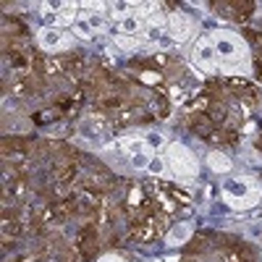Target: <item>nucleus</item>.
<instances>
[{"label":"nucleus","instance_id":"obj_17","mask_svg":"<svg viewBox=\"0 0 262 262\" xmlns=\"http://www.w3.org/2000/svg\"><path fill=\"white\" fill-rule=\"evenodd\" d=\"M142 79H144V81H147V84H152V81H158V76H155V74H144V76H142Z\"/></svg>","mask_w":262,"mask_h":262},{"label":"nucleus","instance_id":"obj_12","mask_svg":"<svg viewBox=\"0 0 262 262\" xmlns=\"http://www.w3.org/2000/svg\"><path fill=\"white\" fill-rule=\"evenodd\" d=\"M137 45H139V39L137 37H126V34H116V48H121V50H137Z\"/></svg>","mask_w":262,"mask_h":262},{"label":"nucleus","instance_id":"obj_3","mask_svg":"<svg viewBox=\"0 0 262 262\" xmlns=\"http://www.w3.org/2000/svg\"><path fill=\"white\" fill-rule=\"evenodd\" d=\"M163 158H165V163H168V170H170L179 181L191 184L196 176H200V160L194 158V152H191L186 144H181V142L168 144Z\"/></svg>","mask_w":262,"mask_h":262},{"label":"nucleus","instance_id":"obj_5","mask_svg":"<svg viewBox=\"0 0 262 262\" xmlns=\"http://www.w3.org/2000/svg\"><path fill=\"white\" fill-rule=\"evenodd\" d=\"M191 58H194V63L200 66L202 71H207V74H215L217 71V55H215V48H212V42H210L207 34L194 42Z\"/></svg>","mask_w":262,"mask_h":262},{"label":"nucleus","instance_id":"obj_13","mask_svg":"<svg viewBox=\"0 0 262 262\" xmlns=\"http://www.w3.org/2000/svg\"><path fill=\"white\" fill-rule=\"evenodd\" d=\"M84 18H86V24L92 27V32H105V27H107V21H105L102 13H90V16H84Z\"/></svg>","mask_w":262,"mask_h":262},{"label":"nucleus","instance_id":"obj_2","mask_svg":"<svg viewBox=\"0 0 262 262\" xmlns=\"http://www.w3.org/2000/svg\"><path fill=\"white\" fill-rule=\"evenodd\" d=\"M221 196L231 210H252L262 200V189L252 179H231L221 186Z\"/></svg>","mask_w":262,"mask_h":262},{"label":"nucleus","instance_id":"obj_6","mask_svg":"<svg viewBox=\"0 0 262 262\" xmlns=\"http://www.w3.org/2000/svg\"><path fill=\"white\" fill-rule=\"evenodd\" d=\"M37 39H39V45L45 48V50H50V53H58V50H69V48L74 45V42H71V37L66 34L63 29H53V27L39 29Z\"/></svg>","mask_w":262,"mask_h":262},{"label":"nucleus","instance_id":"obj_10","mask_svg":"<svg viewBox=\"0 0 262 262\" xmlns=\"http://www.w3.org/2000/svg\"><path fill=\"white\" fill-rule=\"evenodd\" d=\"M121 147H123V152H126L128 158L139 155V152H152V149L147 147L144 137H121ZM152 155H155V152H152Z\"/></svg>","mask_w":262,"mask_h":262},{"label":"nucleus","instance_id":"obj_7","mask_svg":"<svg viewBox=\"0 0 262 262\" xmlns=\"http://www.w3.org/2000/svg\"><path fill=\"white\" fill-rule=\"evenodd\" d=\"M191 233H194L191 223H179V226H173V228L168 231L165 244H168V247H184L189 238H191Z\"/></svg>","mask_w":262,"mask_h":262},{"label":"nucleus","instance_id":"obj_11","mask_svg":"<svg viewBox=\"0 0 262 262\" xmlns=\"http://www.w3.org/2000/svg\"><path fill=\"white\" fill-rule=\"evenodd\" d=\"M147 173H152V176H165V173H168V163H165V158L152 155V160H149V165H147Z\"/></svg>","mask_w":262,"mask_h":262},{"label":"nucleus","instance_id":"obj_8","mask_svg":"<svg viewBox=\"0 0 262 262\" xmlns=\"http://www.w3.org/2000/svg\"><path fill=\"white\" fill-rule=\"evenodd\" d=\"M207 165H210L212 173H228L233 168V160L226 155V152L212 149V152H207Z\"/></svg>","mask_w":262,"mask_h":262},{"label":"nucleus","instance_id":"obj_4","mask_svg":"<svg viewBox=\"0 0 262 262\" xmlns=\"http://www.w3.org/2000/svg\"><path fill=\"white\" fill-rule=\"evenodd\" d=\"M168 37L173 39V42H179V45H184V42H189L191 37H194V32H196V24L186 16V13H181V11H176V13H170L168 16Z\"/></svg>","mask_w":262,"mask_h":262},{"label":"nucleus","instance_id":"obj_1","mask_svg":"<svg viewBox=\"0 0 262 262\" xmlns=\"http://www.w3.org/2000/svg\"><path fill=\"white\" fill-rule=\"evenodd\" d=\"M207 37H210L215 55H217V71L221 74H242V71L249 74V69H252L249 48L236 32L217 29V32H210Z\"/></svg>","mask_w":262,"mask_h":262},{"label":"nucleus","instance_id":"obj_14","mask_svg":"<svg viewBox=\"0 0 262 262\" xmlns=\"http://www.w3.org/2000/svg\"><path fill=\"white\" fill-rule=\"evenodd\" d=\"M74 34H76V37H81V39H92V34H95V32H92V27H90V24H86V18H79L76 24H74Z\"/></svg>","mask_w":262,"mask_h":262},{"label":"nucleus","instance_id":"obj_9","mask_svg":"<svg viewBox=\"0 0 262 262\" xmlns=\"http://www.w3.org/2000/svg\"><path fill=\"white\" fill-rule=\"evenodd\" d=\"M118 32H121V34H126V37H137V34L147 32V24H144V21H142L137 13H131V16H126V18L121 21Z\"/></svg>","mask_w":262,"mask_h":262},{"label":"nucleus","instance_id":"obj_16","mask_svg":"<svg viewBox=\"0 0 262 262\" xmlns=\"http://www.w3.org/2000/svg\"><path fill=\"white\" fill-rule=\"evenodd\" d=\"M97 262H126V259H123L121 254H102Z\"/></svg>","mask_w":262,"mask_h":262},{"label":"nucleus","instance_id":"obj_15","mask_svg":"<svg viewBox=\"0 0 262 262\" xmlns=\"http://www.w3.org/2000/svg\"><path fill=\"white\" fill-rule=\"evenodd\" d=\"M144 142H147V147L155 152V149H160L163 144H165V137L163 134H149V137H144Z\"/></svg>","mask_w":262,"mask_h":262}]
</instances>
